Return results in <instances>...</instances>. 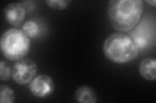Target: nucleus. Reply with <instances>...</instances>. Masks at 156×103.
<instances>
[{
    "mask_svg": "<svg viewBox=\"0 0 156 103\" xmlns=\"http://www.w3.org/2000/svg\"><path fill=\"white\" fill-rule=\"evenodd\" d=\"M143 12L142 0H112L107 7V16L111 25L120 32H128L134 28Z\"/></svg>",
    "mask_w": 156,
    "mask_h": 103,
    "instance_id": "nucleus-1",
    "label": "nucleus"
},
{
    "mask_svg": "<svg viewBox=\"0 0 156 103\" xmlns=\"http://www.w3.org/2000/svg\"><path fill=\"white\" fill-rule=\"evenodd\" d=\"M103 50L107 58L117 64H124L138 56L139 49L132 37L124 33H114L104 41Z\"/></svg>",
    "mask_w": 156,
    "mask_h": 103,
    "instance_id": "nucleus-2",
    "label": "nucleus"
},
{
    "mask_svg": "<svg viewBox=\"0 0 156 103\" xmlns=\"http://www.w3.org/2000/svg\"><path fill=\"white\" fill-rule=\"evenodd\" d=\"M30 39L23 31L10 28L1 38L3 55L10 61H18L26 57L30 50Z\"/></svg>",
    "mask_w": 156,
    "mask_h": 103,
    "instance_id": "nucleus-3",
    "label": "nucleus"
},
{
    "mask_svg": "<svg viewBox=\"0 0 156 103\" xmlns=\"http://www.w3.org/2000/svg\"><path fill=\"white\" fill-rule=\"evenodd\" d=\"M37 65L30 58H22L14 64L11 76L14 81L20 85L28 84L37 74Z\"/></svg>",
    "mask_w": 156,
    "mask_h": 103,
    "instance_id": "nucleus-4",
    "label": "nucleus"
},
{
    "mask_svg": "<svg viewBox=\"0 0 156 103\" xmlns=\"http://www.w3.org/2000/svg\"><path fill=\"white\" fill-rule=\"evenodd\" d=\"M29 90L38 98H44L50 95L54 90L55 84L52 78L45 74L38 75L30 82Z\"/></svg>",
    "mask_w": 156,
    "mask_h": 103,
    "instance_id": "nucleus-5",
    "label": "nucleus"
},
{
    "mask_svg": "<svg viewBox=\"0 0 156 103\" xmlns=\"http://www.w3.org/2000/svg\"><path fill=\"white\" fill-rule=\"evenodd\" d=\"M4 16L10 24L14 27H19L25 18L26 9L21 3H10L4 10Z\"/></svg>",
    "mask_w": 156,
    "mask_h": 103,
    "instance_id": "nucleus-6",
    "label": "nucleus"
},
{
    "mask_svg": "<svg viewBox=\"0 0 156 103\" xmlns=\"http://www.w3.org/2000/svg\"><path fill=\"white\" fill-rule=\"evenodd\" d=\"M139 71L143 79L154 81L156 79V60L153 57H146L139 65Z\"/></svg>",
    "mask_w": 156,
    "mask_h": 103,
    "instance_id": "nucleus-7",
    "label": "nucleus"
},
{
    "mask_svg": "<svg viewBox=\"0 0 156 103\" xmlns=\"http://www.w3.org/2000/svg\"><path fill=\"white\" fill-rule=\"evenodd\" d=\"M75 99L80 103H95L97 101V95L92 88L82 86L76 90Z\"/></svg>",
    "mask_w": 156,
    "mask_h": 103,
    "instance_id": "nucleus-8",
    "label": "nucleus"
},
{
    "mask_svg": "<svg viewBox=\"0 0 156 103\" xmlns=\"http://www.w3.org/2000/svg\"><path fill=\"white\" fill-rule=\"evenodd\" d=\"M15 101V94L9 86L2 85L0 86V102L2 103H13Z\"/></svg>",
    "mask_w": 156,
    "mask_h": 103,
    "instance_id": "nucleus-9",
    "label": "nucleus"
},
{
    "mask_svg": "<svg viewBox=\"0 0 156 103\" xmlns=\"http://www.w3.org/2000/svg\"><path fill=\"white\" fill-rule=\"evenodd\" d=\"M22 31L29 37H36L39 32L38 24L33 21H29L23 24Z\"/></svg>",
    "mask_w": 156,
    "mask_h": 103,
    "instance_id": "nucleus-10",
    "label": "nucleus"
},
{
    "mask_svg": "<svg viewBox=\"0 0 156 103\" xmlns=\"http://www.w3.org/2000/svg\"><path fill=\"white\" fill-rule=\"evenodd\" d=\"M71 2L70 0H48L46 1L48 5L51 8L61 11L66 8Z\"/></svg>",
    "mask_w": 156,
    "mask_h": 103,
    "instance_id": "nucleus-11",
    "label": "nucleus"
},
{
    "mask_svg": "<svg viewBox=\"0 0 156 103\" xmlns=\"http://www.w3.org/2000/svg\"><path fill=\"white\" fill-rule=\"evenodd\" d=\"M11 75V68L9 64L3 60L0 62V79L1 81L8 80Z\"/></svg>",
    "mask_w": 156,
    "mask_h": 103,
    "instance_id": "nucleus-12",
    "label": "nucleus"
},
{
    "mask_svg": "<svg viewBox=\"0 0 156 103\" xmlns=\"http://www.w3.org/2000/svg\"><path fill=\"white\" fill-rule=\"evenodd\" d=\"M146 2L148 3L149 5H152L153 7H155V5H156V2L155 1V0H147V1H146Z\"/></svg>",
    "mask_w": 156,
    "mask_h": 103,
    "instance_id": "nucleus-13",
    "label": "nucleus"
}]
</instances>
